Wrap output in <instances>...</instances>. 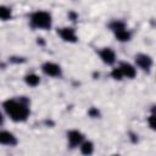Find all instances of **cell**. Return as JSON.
Wrapping results in <instances>:
<instances>
[{"label": "cell", "mask_w": 156, "mask_h": 156, "mask_svg": "<svg viewBox=\"0 0 156 156\" xmlns=\"http://www.w3.org/2000/svg\"><path fill=\"white\" fill-rule=\"evenodd\" d=\"M23 80H24V83H26L28 87H30V88L38 87V85L40 84V82H41L40 77H39L37 73H34V72L27 73V74L23 77Z\"/></svg>", "instance_id": "cell-11"}, {"label": "cell", "mask_w": 156, "mask_h": 156, "mask_svg": "<svg viewBox=\"0 0 156 156\" xmlns=\"http://www.w3.org/2000/svg\"><path fill=\"white\" fill-rule=\"evenodd\" d=\"M118 67L119 69L122 71V74L124 78L127 79H134L138 74V68L134 63H130V62H127V61H122L118 63Z\"/></svg>", "instance_id": "cell-9"}, {"label": "cell", "mask_w": 156, "mask_h": 156, "mask_svg": "<svg viewBox=\"0 0 156 156\" xmlns=\"http://www.w3.org/2000/svg\"><path fill=\"white\" fill-rule=\"evenodd\" d=\"M134 65L136 66L138 69L145 72V73H150L152 65H154V60L149 54L145 52H138L134 56Z\"/></svg>", "instance_id": "cell-4"}, {"label": "cell", "mask_w": 156, "mask_h": 156, "mask_svg": "<svg viewBox=\"0 0 156 156\" xmlns=\"http://www.w3.org/2000/svg\"><path fill=\"white\" fill-rule=\"evenodd\" d=\"M52 16L49 11L37 10L29 15V26L37 30H49L52 28Z\"/></svg>", "instance_id": "cell-2"}, {"label": "cell", "mask_w": 156, "mask_h": 156, "mask_svg": "<svg viewBox=\"0 0 156 156\" xmlns=\"http://www.w3.org/2000/svg\"><path fill=\"white\" fill-rule=\"evenodd\" d=\"M94 150H95L94 143H93L91 140H88V139H85V140L80 144V146H79V151H80V154H83V155H91V154L94 152Z\"/></svg>", "instance_id": "cell-12"}, {"label": "cell", "mask_w": 156, "mask_h": 156, "mask_svg": "<svg viewBox=\"0 0 156 156\" xmlns=\"http://www.w3.org/2000/svg\"><path fill=\"white\" fill-rule=\"evenodd\" d=\"M147 126L151 130L156 132V108H152L150 116L147 117Z\"/></svg>", "instance_id": "cell-14"}, {"label": "cell", "mask_w": 156, "mask_h": 156, "mask_svg": "<svg viewBox=\"0 0 156 156\" xmlns=\"http://www.w3.org/2000/svg\"><path fill=\"white\" fill-rule=\"evenodd\" d=\"M108 28L113 33L116 40L119 41V43H127L132 39V33L127 28V24L123 21L115 20L108 24Z\"/></svg>", "instance_id": "cell-3"}, {"label": "cell", "mask_w": 156, "mask_h": 156, "mask_svg": "<svg viewBox=\"0 0 156 156\" xmlns=\"http://www.w3.org/2000/svg\"><path fill=\"white\" fill-rule=\"evenodd\" d=\"M0 18L2 22H7L12 20V9L7 5H1L0 6Z\"/></svg>", "instance_id": "cell-13"}, {"label": "cell", "mask_w": 156, "mask_h": 156, "mask_svg": "<svg viewBox=\"0 0 156 156\" xmlns=\"http://www.w3.org/2000/svg\"><path fill=\"white\" fill-rule=\"evenodd\" d=\"M30 102L27 98H12L2 101L4 113L15 123H23L30 116Z\"/></svg>", "instance_id": "cell-1"}, {"label": "cell", "mask_w": 156, "mask_h": 156, "mask_svg": "<svg viewBox=\"0 0 156 156\" xmlns=\"http://www.w3.org/2000/svg\"><path fill=\"white\" fill-rule=\"evenodd\" d=\"M110 76H111V78H112L113 80H118V82H119V80L124 79V77H123V74H122V71L119 69L118 66H115V67L111 69Z\"/></svg>", "instance_id": "cell-15"}, {"label": "cell", "mask_w": 156, "mask_h": 156, "mask_svg": "<svg viewBox=\"0 0 156 156\" xmlns=\"http://www.w3.org/2000/svg\"><path fill=\"white\" fill-rule=\"evenodd\" d=\"M43 74L50 78H61L62 77V67L54 61H45L40 67Z\"/></svg>", "instance_id": "cell-5"}, {"label": "cell", "mask_w": 156, "mask_h": 156, "mask_svg": "<svg viewBox=\"0 0 156 156\" xmlns=\"http://www.w3.org/2000/svg\"><path fill=\"white\" fill-rule=\"evenodd\" d=\"M57 35L61 38L62 41L68 44H74L78 41V34L73 27H61L57 29Z\"/></svg>", "instance_id": "cell-8"}, {"label": "cell", "mask_w": 156, "mask_h": 156, "mask_svg": "<svg viewBox=\"0 0 156 156\" xmlns=\"http://www.w3.org/2000/svg\"><path fill=\"white\" fill-rule=\"evenodd\" d=\"M0 144L4 146H16L18 144V139L17 136L6 129H1L0 132Z\"/></svg>", "instance_id": "cell-10"}, {"label": "cell", "mask_w": 156, "mask_h": 156, "mask_svg": "<svg viewBox=\"0 0 156 156\" xmlns=\"http://www.w3.org/2000/svg\"><path fill=\"white\" fill-rule=\"evenodd\" d=\"M98 56H99L100 61L106 66H113L116 63V61H117L116 51L110 46L100 48L98 50Z\"/></svg>", "instance_id": "cell-6"}, {"label": "cell", "mask_w": 156, "mask_h": 156, "mask_svg": "<svg viewBox=\"0 0 156 156\" xmlns=\"http://www.w3.org/2000/svg\"><path fill=\"white\" fill-rule=\"evenodd\" d=\"M66 138H67V145L69 149L79 147L80 144L85 140V135L78 129H69L66 133Z\"/></svg>", "instance_id": "cell-7"}]
</instances>
